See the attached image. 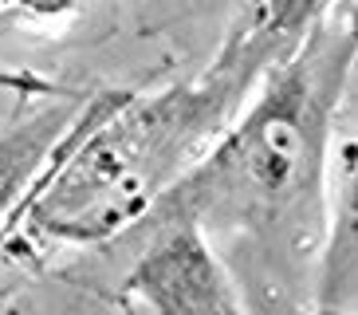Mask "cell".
Instances as JSON below:
<instances>
[{
    "label": "cell",
    "mask_w": 358,
    "mask_h": 315,
    "mask_svg": "<svg viewBox=\"0 0 358 315\" xmlns=\"http://www.w3.org/2000/svg\"><path fill=\"white\" fill-rule=\"evenodd\" d=\"M358 20H319L248 115L158 201L209 241L248 315H315L331 229L327 158Z\"/></svg>",
    "instance_id": "cell-1"
},
{
    "label": "cell",
    "mask_w": 358,
    "mask_h": 315,
    "mask_svg": "<svg viewBox=\"0 0 358 315\" xmlns=\"http://www.w3.org/2000/svg\"><path fill=\"white\" fill-rule=\"evenodd\" d=\"M103 244L127 248L122 292L150 315H248L209 241L178 213L154 209Z\"/></svg>",
    "instance_id": "cell-3"
},
{
    "label": "cell",
    "mask_w": 358,
    "mask_h": 315,
    "mask_svg": "<svg viewBox=\"0 0 358 315\" xmlns=\"http://www.w3.org/2000/svg\"><path fill=\"white\" fill-rule=\"evenodd\" d=\"M323 0H244L236 43L252 48L260 59H280L307 36V24L319 16Z\"/></svg>",
    "instance_id": "cell-6"
},
{
    "label": "cell",
    "mask_w": 358,
    "mask_h": 315,
    "mask_svg": "<svg viewBox=\"0 0 358 315\" xmlns=\"http://www.w3.org/2000/svg\"><path fill=\"white\" fill-rule=\"evenodd\" d=\"M20 8L40 16V20H55V16H67L79 8V0H20Z\"/></svg>",
    "instance_id": "cell-7"
},
{
    "label": "cell",
    "mask_w": 358,
    "mask_h": 315,
    "mask_svg": "<svg viewBox=\"0 0 358 315\" xmlns=\"http://www.w3.org/2000/svg\"><path fill=\"white\" fill-rule=\"evenodd\" d=\"M315 315H358V154L338 189L319 264Z\"/></svg>",
    "instance_id": "cell-5"
},
{
    "label": "cell",
    "mask_w": 358,
    "mask_h": 315,
    "mask_svg": "<svg viewBox=\"0 0 358 315\" xmlns=\"http://www.w3.org/2000/svg\"><path fill=\"white\" fill-rule=\"evenodd\" d=\"M268 59L229 40L205 79L150 99H118L48 174L28 205L40 237L99 248L146 217L197 166Z\"/></svg>",
    "instance_id": "cell-2"
},
{
    "label": "cell",
    "mask_w": 358,
    "mask_h": 315,
    "mask_svg": "<svg viewBox=\"0 0 358 315\" xmlns=\"http://www.w3.org/2000/svg\"><path fill=\"white\" fill-rule=\"evenodd\" d=\"M115 103L95 99L87 111H79L71 99H48L12 118L0 134V220L32 205L43 186L40 174H48Z\"/></svg>",
    "instance_id": "cell-4"
}]
</instances>
